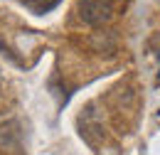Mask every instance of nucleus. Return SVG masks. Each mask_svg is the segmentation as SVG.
Returning a JSON list of instances; mask_svg holds the SVG:
<instances>
[{
  "label": "nucleus",
  "mask_w": 160,
  "mask_h": 155,
  "mask_svg": "<svg viewBox=\"0 0 160 155\" xmlns=\"http://www.w3.org/2000/svg\"><path fill=\"white\" fill-rule=\"evenodd\" d=\"M155 81H158V84H160V69H158V79H155Z\"/></svg>",
  "instance_id": "nucleus-3"
},
{
  "label": "nucleus",
  "mask_w": 160,
  "mask_h": 155,
  "mask_svg": "<svg viewBox=\"0 0 160 155\" xmlns=\"http://www.w3.org/2000/svg\"><path fill=\"white\" fill-rule=\"evenodd\" d=\"M113 15V2L111 0H79V18L86 25H103Z\"/></svg>",
  "instance_id": "nucleus-1"
},
{
  "label": "nucleus",
  "mask_w": 160,
  "mask_h": 155,
  "mask_svg": "<svg viewBox=\"0 0 160 155\" xmlns=\"http://www.w3.org/2000/svg\"><path fill=\"white\" fill-rule=\"evenodd\" d=\"M20 2L32 15H47V12H52V10L59 5L62 0H20Z\"/></svg>",
  "instance_id": "nucleus-2"
}]
</instances>
